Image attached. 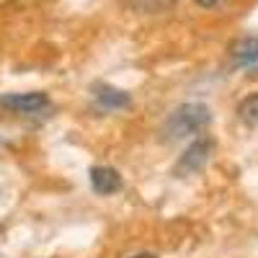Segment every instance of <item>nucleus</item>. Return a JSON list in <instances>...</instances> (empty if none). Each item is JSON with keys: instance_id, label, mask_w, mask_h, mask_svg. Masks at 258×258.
<instances>
[{"instance_id": "1", "label": "nucleus", "mask_w": 258, "mask_h": 258, "mask_svg": "<svg viewBox=\"0 0 258 258\" xmlns=\"http://www.w3.org/2000/svg\"><path fill=\"white\" fill-rule=\"evenodd\" d=\"M212 121V111L204 103H183L165 119L163 135L168 140H181L186 135H197L204 126H209Z\"/></svg>"}, {"instance_id": "4", "label": "nucleus", "mask_w": 258, "mask_h": 258, "mask_svg": "<svg viewBox=\"0 0 258 258\" xmlns=\"http://www.w3.org/2000/svg\"><path fill=\"white\" fill-rule=\"evenodd\" d=\"M91 186L96 194H101V197H109V194H116L121 191V176L119 170L111 168V165H93L91 168Z\"/></svg>"}, {"instance_id": "7", "label": "nucleus", "mask_w": 258, "mask_h": 258, "mask_svg": "<svg viewBox=\"0 0 258 258\" xmlns=\"http://www.w3.org/2000/svg\"><path fill=\"white\" fill-rule=\"evenodd\" d=\"M238 119L245 126H258V93H253L238 103Z\"/></svg>"}, {"instance_id": "10", "label": "nucleus", "mask_w": 258, "mask_h": 258, "mask_svg": "<svg viewBox=\"0 0 258 258\" xmlns=\"http://www.w3.org/2000/svg\"><path fill=\"white\" fill-rule=\"evenodd\" d=\"M132 258H155L153 253H140V255H132Z\"/></svg>"}, {"instance_id": "9", "label": "nucleus", "mask_w": 258, "mask_h": 258, "mask_svg": "<svg viewBox=\"0 0 258 258\" xmlns=\"http://www.w3.org/2000/svg\"><path fill=\"white\" fill-rule=\"evenodd\" d=\"M222 3H225V0H197V6H202V8H217Z\"/></svg>"}, {"instance_id": "8", "label": "nucleus", "mask_w": 258, "mask_h": 258, "mask_svg": "<svg viewBox=\"0 0 258 258\" xmlns=\"http://www.w3.org/2000/svg\"><path fill=\"white\" fill-rule=\"evenodd\" d=\"M129 6L140 13H163L176 6V0H129Z\"/></svg>"}, {"instance_id": "6", "label": "nucleus", "mask_w": 258, "mask_h": 258, "mask_svg": "<svg viewBox=\"0 0 258 258\" xmlns=\"http://www.w3.org/2000/svg\"><path fill=\"white\" fill-rule=\"evenodd\" d=\"M230 57L238 68H248V64L258 62V36H243L230 47Z\"/></svg>"}, {"instance_id": "5", "label": "nucleus", "mask_w": 258, "mask_h": 258, "mask_svg": "<svg viewBox=\"0 0 258 258\" xmlns=\"http://www.w3.org/2000/svg\"><path fill=\"white\" fill-rule=\"evenodd\" d=\"M91 93L101 109H129L132 106V98H129L126 91H119L114 85H106V83H96L91 88Z\"/></svg>"}, {"instance_id": "2", "label": "nucleus", "mask_w": 258, "mask_h": 258, "mask_svg": "<svg viewBox=\"0 0 258 258\" xmlns=\"http://www.w3.org/2000/svg\"><path fill=\"white\" fill-rule=\"evenodd\" d=\"M212 153H214V140H209V137L194 140V142L186 147V153L178 158V163H176V168H173V173L181 176V178H183V176H191V173H197V170H202V168L209 163Z\"/></svg>"}, {"instance_id": "3", "label": "nucleus", "mask_w": 258, "mask_h": 258, "mask_svg": "<svg viewBox=\"0 0 258 258\" xmlns=\"http://www.w3.org/2000/svg\"><path fill=\"white\" fill-rule=\"evenodd\" d=\"M0 109L11 114H39L49 109V96L47 93H6L0 96Z\"/></svg>"}]
</instances>
